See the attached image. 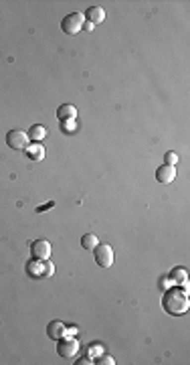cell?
I'll return each instance as SVG.
<instances>
[{"label": "cell", "instance_id": "cell-1", "mask_svg": "<svg viewBox=\"0 0 190 365\" xmlns=\"http://www.w3.org/2000/svg\"><path fill=\"white\" fill-rule=\"evenodd\" d=\"M162 306H164V310L168 312V315H172V317L184 315V312L188 310V306H190L186 288H178V286L168 288L164 292V296H162Z\"/></svg>", "mask_w": 190, "mask_h": 365}, {"label": "cell", "instance_id": "cell-2", "mask_svg": "<svg viewBox=\"0 0 190 365\" xmlns=\"http://www.w3.org/2000/svg\"><path fill=\"white\" fill-rule=\"evenodd\" d=\"M83 27H85V16L81 12H71V14H67L61 20V31L65 35H69V37L81 33V31H83Z\"/></svg>", "mask_w": 190, "mask_h": 365}, {"label": "cell", "instance_id": "cell-3", "mask_svg": "<svg viewBox=\"0 0 190 365\" xmlns=\"http://www.w3.org/2000/svg\"><path fill=\"white\" fill-rule=\"evenodd\" d=\"M93 256H95V264H97V266H101V268L114 266L116 256H114V248H112V246H107V244H97V246L93 248Z\"/></svg>", "mask_w": 190, "mask_h": 365}, {"label": "cell", "instance_id": "cell-4", "mask_svg": "<svg viewBox=\"0 0 190 365\" xmlns=\"http://www.w3.org/2000/svg\"><path fill=\"white\" fill-rule=\"evenodd\" d=\"M79 349H81V345H79L77 339H73V337L65 335L63 339H59V341H57V353L63 359H73L79 353Z\"/></svg>", "mask_w": 190, "mask_h": 365}, {"label": "cell", "instance_id": "cell-5", "mask_svg": "<svg viewBox=\"0 0 190 365\" xmlns=\"http://www.w3.org/2000/svg\"><path fill=\"white\" fill-rule=\"evenodd\" d=\"M6 144H8V148H12V150H24L26 146L31 144V138H29V134L24 132V130H10V132L6 134Z\"/></svg>", "mask_w": 190, "mask_h": 365}, {"label": "cell", "instance_id": "cell-6", "mask_svg": "<svg viewBox=\"0 0 190 365\" xmlns=\"http://www.w3.org/2000/svg\"><path fill=\"white\" fill-rule=\"evenodd\" d=\"M176 179V167H172V165H162V167H158L156 169V181L158 182H162V185H170V182Z\"/></svg>", "mask_w": 190, "mask_h": 365}, {"label": "cell", "instance_id": "cell-7", "mask_svg": "<svg viewBox=\"0 0 190 365\" xmlns=\"http://www.w3.org/2000/svg\"><path fill=\"white\" fill-rule=\"evenodd\" d=\"M31 254L35 260H49L51 256V244L45 240H37L31 244Z\"/></svg>", "mask_w": 190, "mask_h": 365}, {"label": "cell", "instance_id": "cell-8", "mask_svg": "<svg viewBox=\"0 0 190 365\" xmlns=\"http://www.w3.org/2000/svg\"><path fill=\"white\" fill-rule=\"evenodd\" d=\"M47 335H49V339H53V341H59V339H63L67 335L65 323H61V321H51L47 325Z\"/></svg>", "mask_w": 190, "mask_h": 365}, {"label": "cell", "instance_id": "cell-9", "mask_svg": "<svg viewBox=\"0 0 190 365\" xmlns=\"http://www.w3.org/2000/svg\"><path fill=\"white\" fill-rule=\"evenodd\" d=\"M83 16H85V22H89L95 27V24H101L105 20V10L101 6H89Z\"/></svg>", "mask_w": 190, "mask_h": 365}, {"label": "cell", "instance_id": "cell-10", "mask_svg": "<svg viewBox=\"0 0 190 365\" xmlns=\"http://www.w3.org/2000/svg\"><path fill=\"white\" fill-rule=\"evenodd\" d=\"M57 118H59V122H75L77 108L73 106V103H63V106L57 108Z\"/></svg>", "mask_w": 190, "mask_h": 365}, {"label": "cell", "instance_id": "cell-11", "mask_svg": "<svg viewBox=\"0 0 190 365\" xmlns=\"http://www.w3.org/2000/svg\"><path fill=\"white\" fill-rule=\"evenodd\" d=\"M24 154H26V159H29V161L39 163V161L45 159V148H43L41 142H33V144H29L24 148Z\"/></svg>", "mask_w": 190, "mask_h": 365}, {"label": "cell", "instance_id": "cell-12", "mask_svg": "<svg viewBox=\"0 0 190 365\" xmlns=\"http://www.w3.org/2000/svg\"><path fill=\"white\" fill-rule=\"evenodd\" d=\"M170 282H174V284H182L184 288H186V284H188V272H186V268H172V272H170V278H168Z\"/></svg>", "mask_w": 190, "mask_h": 365}, {"label": "cell", "instance_id": "cell-13", "mask_svg": "<svg viewBox=\"0 0 190 365\" xmlns=\"http://www.w3.org/2000/svg\"><path fill=\"white\" fill-rule=\"evenodd\" d=\"M26 134H29V138H31L33 142H41V140L47 136V128H45L43 124H33Z\"/></svg>", "mask_w": 190, "mask_h": 365}, {"label": "cell", "instance_id": "cell-14", "mask_svg": "<svg viewBox=\"0 0 190 365\" xmlns=\"http://www.w3.org/2000/svg\"><path fill=\"white\" fill-rule=\"evenodd\" d=\"M97 244H99V240H97L95 233H85V236H81V248H85V250H93Z\"/></svg>", "mask_w": 190, "mask_h": 365}, {"label": "cell", "instance_id": "cell-15", "mask_svg": "<svg viewBox=\"0 0 190 365\" xmlns=\"http://www.w3.org/2000/svg\"><path fill=\"white\" fill-rule=\"evenodd\" d=\"M26 272H29L31 276H43V264L39 262V260H31L29 266H26Z\"/></svg>", "mask_w": 190, "mask_h": 365}, {"label": "cell", "instance_id": "cell-16", "mask_svg": "<svg viewBox=\"0 0 190 365\" xmlns=\"http://www.w3.org/2000/svg\"><path fill=\"white\" fill-rule=\"evenodd\" d=\"M95 363H97V365H114V363H116V359H114V357H110V355H99V357L95 359Z\"/></svg>", "mask_w": 190, "mask_h": 365}, {"label": "cell", "instance_id": "cell-17", "mask_svg": "<svg viewBox=\"0 0 190 365\" xmlns=\"http://www.w3.org/2000/svg\"><path fill=\"white\" fill-rule=\"evenodd\" d=\"M53 272H55V266H53L49 260H45L43 262V276H53Z\"/></svg>", "mask_w": 190, "mask_h": 365}, {"label": "cell", "instance_id": "cell-18", "mask_svg": "<svg viewBox=\"0 0 190 365\" xmlns=\"http://www.w3.org/2000/svg\"><path fill=\"white\" fill-rule=\"evenodd\" d=\"M166 165L176 167V165H178V154H174V152H166Z\"/></svg>", "mask_w": 190, "mask_h": 365}, {"label": "cell", "instance_id": "cell-19", "mask_svg": "<svg viewBox=\"0 0 190 365\" xmlns=\"http://www.w3.org/2000/svg\"><path fill=\"white\" fill-rule=\"evenodd\" d=\"M61 130L63 132H71V130H75V122H61Z\"/></svg>", "mask_w": 190, "mask_h": 365}, {"label": "cell", "instance_id": "cell-20", "mask_svg": "<svg viewBox=\"0 0 190 365\" xmlns=\"http://www.w3.org/2000/svg\"><path fill=\"white\" fill-rule=\"evenodd\" d=\"M89 363H93L89 357H83V359H79V361H75V365H89Z\"/></svg>", "mask_w": 190, "mask_h": 365}]
</instances>
